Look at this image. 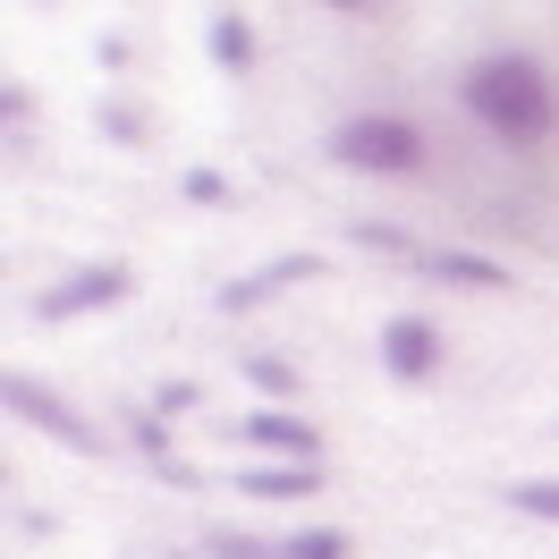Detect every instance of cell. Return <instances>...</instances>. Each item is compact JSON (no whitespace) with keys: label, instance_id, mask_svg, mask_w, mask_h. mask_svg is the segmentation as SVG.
Segmentation results:
<instances>
[{"label":"cell","instance_id":"cell-1","mask_svg":"<svg viewBox=\"0 0 559 559\" xmlns=\"http://www.w3.org/2000/svg\"><path fill=\"white\" fill-rule=\"evenodd\" d=\"M457 94H466V110L484 119L491 136H509V144H543L559 128V85L534 60H518V51L509 60H475Z\"/></svg>","mask_w":559,"mask_h":559},{"label":"cell","instance_id":"cell-2","mask_svg":"<svg viewBox=\"0 0 559 559\" xmlns=\"http://www.w3.org/2000/svg\"><path fill=\"white\" fill-rule=\"evenodd\" d=\"M331 153H340L348 170L407 178L424 162V128H416V119H399V110H365V119H348V128L331 136Z\"/></svg>","mask_w":559,"mask_h":559},{"label":"cell","instance_id":"cell-3","mask_svg":"<svg viewBox=\"0 0 559 559\" xmlns=\"http://www.w3.org/2000/svg\"><path fill=\"white\" fill-rule=\"evenodd\" d=\"M136 280H128V263H85V272H69L60 288H43L35 297V322H76L94 314V306H119Z\"/></svg>","mask_w":559,"mask_h":559},{"label":"cell","instance_id":"cell-4","mask_svg":"<svg viewBox=\"0 0 559 559\" xmlns=\"http://www.w3.org/2000/svg\"><path fill=\"white\" fill-rule=\"evenodd\" d=\"M229 432H238L246 450H272L280 466H314V457H322L314 424H306V416H288V407H254V416H238Z\"/></svg>","mask_w":559,"mask_h":559},{"label":"cell","instance_id":"cell-5","mask_svg":"<svg viewBox=\"0 0 559 559\" xmlns=\"http://www.w3.org/2000/svg\"><path fill=\"white\" fill-rule=\"evenodd\" d=\"M9 416H26V424H35V432H51L60 450H103V441H94V424L76 416L69 399H51V390H43V382H26V373L9 382Z\"/></svg>","mask_w":559,"mask_h":559},{"label":"cell","instance_id":"cell-6","mask_svg":"<svg viewBox=\"0 0 559 559\" xmlns=\"http://www.w3.org/2000/svg\"><path fill=\"white\" fill-rule=\"evenodd\" d=\"M382 365H390V382H424L441 365V331L424 314H390L382 322Z\"/></svg>","mask_w":559,"mask_h":559},{"label":"cell","instance_id":"cell-7","mask_svg":"<svg viewBox=\"0 0 559 559\" xmlns=\"http://www.w3.org/2000/svg\"><path fill=\"white\" fill-rule=\"evenodd\" d=\"M424 272H432V280H457V288H509V263L466 254V246H432V254H424Z\"/></svg>","mask_w":559,"mask_h":559},{"label":"cell","instance_id":"cell-8","mask_svg":"<svg viewBox=\"0 0 559 559\" xmlns=\"http://www.w3.org/2000/svg\"><path fill=\"white\" fill-rule=\"evenodd\" d=\"M322 466H246L238 491H254V500H297V491H314Z\"/></svg>","mask_w":559,"mask_h":559},{"label":"cell","instance_id":"cell-9","mask_svg":"<svg viewBox=\"0 0 559 559\" xmlns=\"http://www.w3.org/2000/svg\"><path fill=\"white\" fill-rule=\"evenodd\" d=\"M212 60H221V69H229V76H246V69H254V26H246V17H212Z\"/></svg>","mask_w":559,"mask_h":559},{"label":"cell","instance_id":"cell-10","mask_svg":"<svg viewBox=\"0 0 559 559\" xmlns=\"http://www.w3.org/2000/svg\"><path fill=\"white\" fill-rule=\"evenodd\" d=\"M280 559H348V534L340 525H306V534H288Z\"/></svg>","mask_w":559,"mask_h":559},{"label":"cell","instance_id":"cell-11","mask_svg":"<svg viewBox=\"0 0 559 559\" xmlns=\"http://www.w3.org/2000/svg\"><path fill=\"white\" fill-rule=\"evenodd\" d=\"M246 382L263 390V399H297V365H280V356H246Z\"/></svg>","mask_w":559,"mask_h":559},{"label":"cell","instance_id":"cell-12","mask_svg":"<svg viewBox=\"0 0 559 559\" xmlns=\"http://www.w3.org/2000/svg\"><path fill=\"white\" fill-rule=\"evenodd\" d=\"M509 509H525V518H543V525H559V484H509Z\"/></svg>","mask_w":559,"mask_h":559},{"label":"cell","instance_id":"cell-13","mask_svg":"<svg viewBox=\"0 0 559 559\" xmlns=\"http://www.w3.org/2000/svg\"><path fill=\"white\" fill-rule=\"evenodd\" d=\"M128 432H136V450L153 457V466H170V475H178V457H170V432H162L153 416H128Z\"/></svg>","mask_w":559,"mask_h":559},{"label":"cell","instance_id":"cell-14","mask_svg":"<svg viewBox=\"0 0 559 559\" xmlns=\"http://www.w3.org/2000/svg\"><path fill=\"white\" fill-rule=\"evenodd\" d=\"M204 551H212V559H280V551H263L254 534H229V525H221V534H204Z\"/></svg>","mask_w":559,"mask_h":559},{"label":"cell","instance_id":"cell-15","mask_svg":"<svg viewBox=\"0 0 559 559\" xmlns=\"http://www.w3.org/2000/svg\"><path fill=\"white\" fill-rule=\"evenodd\" d=\"M348 238H356V246H373V254H407V238H399V229H382V221H356Z\"/></svg>","mask_w":559,"mask_h":559},{"label":"cell","instance_id":"cell-16","mask_svg":"<svg viewBox=\"0 0 559 559\" xmlns=\"http://www.w3.org/2000/svg\"><path fill=\"white\" fill-rule=\"evenodd\" d=\"M187 195H195V204H229V178L221 170H187Z\"/></svg>","mask_w":559,"mask_h":559},{"label":"cell","instance_id":"cell-17","mask_svg":"<svg viewBox=\"0 0 559 559\" xmlns=\"http://www.w3.org/2000/svg\"><path fill=\"white\" fill-rule=\"evenodd\" d=\"M195 407V382H162L153 390V416H187Z\"/></svg>","mask_w":559,"mask_h":559},{"label":"cell","instance_id":"cell-18","mask_svg":"<svg viewBox=\"0 0 559 559\" xmlns=\"http://www.w3.org/2000/svg\"><path fill=\"white\" fill-rule=\"evenodd\" d=\"M103 128H110V136H128V144H136V136H144V119H136V110H119V103H110V110H103Z\"/></svg>","mask_w":559,"mask_h":559}]
</instances>
